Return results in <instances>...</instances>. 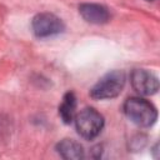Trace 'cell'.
Instances as JSON below:
<instances>
[{
	"label": "cell",
	"mask_w": 160,
	"mask_h": 160,
	"mask_svg": "<svg viewBox=\"0 0 160 160\" xmlns=\"http://www.w3.org/2000/svg\"><path fill=\"white\" fill-rule=\"evenodd\" d=\"M125 74L120 70H114L105 74L90 90V95L94 99L104 100L116 98L125 86Z\"/></svg>",
	"instance_id": "2"
},
{
	"label": "cell",
	"mask_w": 160,
	"mask_h": 160,
	"mask_svg": "<svg viewBox=\"0 0 160 160\" xmlns=\"http://www.w3.org/2000/svg\"><path fill=\"white\" fill-rule=\"evenodd\" d=\"M79 12L85 21L91 24H105L110 19L109 10L99 4H82L79 8Z\"/></svg>",
	"instance_id": "6"
},
{
	"label": "cell",
	"mask_w": 160,
	"mask_h": 160,
	"mask_svg": "<svg viewBox=\"0 0 160 160\" xmlns=\"http://www.w3.org/2000/svg\"><path fill=\"white\" fill-rule=\"evenodd\" d=\"M31 28L38 38H48L62 32L65 26L62 20L56 15L50 12H41L32 19Z\"/></svg>",
	"instance_id": "4"
},
{
	"label": "cell",
	"mask_w": 160,
	"mask_h": 160,
	"mask_svg": "<svg viewBox=\"0 0 160 160\" xmlns=\"http://www.w3.org/2000/svg\"><path fill=\"white\" fill-rule=\"evenodd\" d=\"M131 85L136 92L140 95H154L159 90V80L158 78L149 70L145 69H135L130 76Z\"/></svg>",
	"instance_id": "5"
},
{
	"label": "cell",
	"mask_w": 160,
	"mask_h": 160,
	"mask_svg": "<svg viewBox=\"0 0 160 160\" xmlns=\"http://www.w3.org/2000/svg\"><path fill=\"white\" fill-rule=\"evenodd\" d=\"M124 112L128 119L138 126L149 128L158 119L156 108L142 98H129L124 102Z\"/></svg>",
	"instance_id": "1"
},
{
	"label": "cell",
	"mask_w": 160,
	"mask_h": 160,
	"mask_svg": "<svg viewBox=\"0 0 160 160\" xmlns=\"http://www.w3.org/2000/svg\"><path fill=\"white\" fill-rule=\"evenodd\" d=\"M148 1H151V0H148Z\"/></svg>",
	"instance_id": "9"
},
{
	"label": "cell",
	"mask_w": 160,
	"mask_h": 160,
	"mask_svg": "<svg viewBox=\"0 0 160 160\" xmlns=\"http://www.w3.org/2000/svg\"><path fill=\"white\" fill-rule=\"evenodd\" d=\"M75 108H76V98L74 92H66L64 95L62 102L59 106V115L65 124H70L75 116Z\"/></svg>",
	"instance_id": "8"
},
{
	"label": "cell",
	"mask_w": 160,
	"mask_h": 160,
	"mask_svg": "<svg viewBox=\"0 0 160 160\" xmlns=\"http://www.w3.org/2000/svg\"><path fill=\"white\" fill-rule=\"evenodd\" d=\"M56 150L59 155L68 160H80L84 158V149L82 146L72 140V139H64L56 145Z\"/></svg>",
	"instance_id": "7"
},
{
	"label": "cell",
	"mask_w": 160,
	"mask_h": 160,
	"mask_svg": "<svg viewBox=\"0 0 160 160\" xmlns=\"http://www.w3.org/2000/svg\"><path fill=\"white\" fill-rule=\"evenodd\" d=\"M74 121L79 135L86 140L96 138L104 128V118L94 108L82 109L74 116Z\"/></svg>",
	"instance_id": "3"
}]
</instances>
